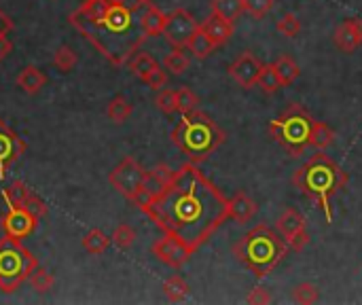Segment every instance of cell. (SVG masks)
<instances>
[{"instance_id": "9", "label": "cell", "mask_w": 362, "mask_h": 305, "mask_svg": "<svg viewBox=\"0 0 362 305\" xmlns=\"http://www.w3.org/2000/svg\"><path fill=\"white\" fill-rule=\"evenodd\" d=\"M199 28L197 20L187 11V9H174L168 20H166V28H163V36L166 41L174 47V49H185L189 39L193 36V32Z\"/></svg>"}, {"instance_id": "3", "label": "cell", "mask_w": 362, "mask_h": 305, "mask_svg": "<svg viewBox=\"0 0 362 305\" xmlns=\"http://www.w3.org/2000/svg\"><path fill=\"white\" fill-rule=\"evenodd\" d=\"M293 184L305 197L314 199L320 206V210L324 212L326 221L333 223L330 199L347 184V174L330 157L314 155L293 174Z\"/></svg>"}, {"instance_id": "19", "label": "cell", "mask_w": 362, "mask_h": 305, "mask_svg": "<svg viewBox=\"0 0 362 305\" xmlns=\"http://www.w3.org/2000/svg\"><path fill=\"white\" fill-rule=\"evenodd\" d=\"M166 20H168V15L159 7H155L153 3L149 7H145V11L140 15V28L147 34V39L149 36H159L163 32V28H166Z\"/></svg>"}, {"instance_id": "21", "label": "cell", "mask_w": 362, "mask_h": 305, "mask_svg": "<svg viewBox=\"0 0 362 305\" xmlns=\"http://www.w3.org/2000/svg\"><path fill=\"white\" fill-rule=\"evenodd\" d=\"M187 49L197 57V60H206L208 55H212L214 53V49H216V45L210 41V36L201 30V26L193 32V36L189 39V43H187Z\"/></svg>"}, {"instance_id": "22", "label": "cell", "mask_w": 362, "mask_h": 305, "mask_svg": "<svg viewBox=\"0 0 362 305\" xmlns=\"http://www.w3.org/2000/svg\"><path fill=\"white\" fill-rule=\"evenodd\" d=\"M210 9L216 15H220L229 22H235L241 13H244V0H212Z\"/></svg>"}, {"instance_id": "20", "label": "cell", "mask_w": 362, "mask_h": 305, "mask_svg": "<svg viewBox=\"0 0 362 305\" xmlns=\"http://www.w3.org/2000/svg\"><path fill=\"white\" fill-rule=\"evenodd\" d=\"M18 85H20L26 93L34 95V93H39V91L47 85V76H45V72L39 70L36 66H26V68L18 74Z\"/></svg>"}, {"instance_id": "2", "label": "cell", "mask_w": 362, "mask_h": 305, "mask_svg": "<svg viewBox=\"0 0 362 305\" xmlns=\"http://www.w3.org/2000/svg\"><path fill=\"white\" fill-rule=\"evenodd\" d=\"M110 64L123 66L147 41L140 24L136 26L134 13L110 5L102 20L74 26Z\"/></svg>"}, {"instance_id": "7", "label": "cell", "mask_w": 362, "mask_h": 305, "mask_svg": "<svg viewBox=\"0 0 362 305\" xmlns=\"http://www.w3.org/2000/svg\"><path fill=\"white\" fill-rule=\"evenodd\" d=\"M314 119L309 113L293 102V104L269 123V136L282 144L290 155H303L305 149L309 147V132H311Z\"/></svg>"}, {"instance_id": "43", "label": "cell", "mask_w": 362, "mask_h": 305, "mask_svg": "<svg viewBox=\"0 0 362 305\" xmlns=\"http://www.w3.org/2000/svg\"><path fill=\"white\" fill-rule=\"evenodd\" d=\"M13 30V22H11V18L0 9V32H11Z\"/></svg>"}, {"instance_id": "28", "label": "cell", "mask_w": 362, "mask_h": 305, "mask_svg": "<svg viewBox=\"0 0 362 305\" xmlns=\"http://www.w3.org/2000/svg\"><path fill=\"white\" fill-rule=\"evenodd\" d=\"M106 115L112 123H126L132 115V104L123 97V95H119L114 100H110V104L106 109Z\"/></svg>"}, {"instance_id": "27", "label": "cell", "mask_w": 362, "mask_h": 305, "mask_svg": "<svg viewBox=\"0 0 362 305\" xmlns=\"http://www.w3.org/2000/svg\"><path fill=\"white\" fill-rule=\"evenodd\" d=\"M81 244H83V248H85L89 255H102V252L108 250V246H110L112 242H110V238H108L104 231L91 229L89 233H85V238H83Z\"/></svg>"}, {"instance_id": "1", "label": "cell", "mask_w": 362, "mask_h": 305, "mask_svg": "<svg viewBox=\"0 0 362 305\" xmlns=\"http://www.w3.org/2000/svg\"><path fill=\"white\" fill-rule=\"evenodd\" d=\"M138 208L166 236L185 242L193 252L229 219V199L191 161L180 165L159 193L142 199Z\"/></svg>"}, {"instance_id": "41", "label": "cell", "mask_w": 362, "mask_h": 305, "mask_svg": "<svg viewBox=\"0 0 362 305\" xmlns=\"http://www.w3.org/2000/svg\"><path fill=\"white\" fill-rule=\"evenodd\" d=\"M166 81H168V76H166V72H163L159 66H157V68H155V70H153V72H151L147 79H145V83H147L151 89H157V91H159V89L166 85Z\"/></svg>"}, {"instance_id": "37", "label": "cell", "mask_w": 362, "mask_h": 305, "mask_svg": "<svg viewBox=\"0 0 362 305\" xmlns=\"http://www.w3.org/2000/svg\"><path fill=\"white\" fill-rule=\"evenodd\" d=\"M155 104L161 113L166 115H172L178 111V104H176V89H159L157 97H155Z\"/></svg>"}, {"instance_id": "14", "label": "cell", "mask_w": 362, "mask_h": 305, "mask_svg": "<svg viewBox=\"0 0 362 305\" xmlns=\"http://www.w3.org/2000/svg\"><path fill=\"white\" fill-rule=\"evenodd\" d=\"M151 252H153V257H157L163 265L174 267V269H180V267L191 259V255H193V250H191L185 242H180V240H176V238H172V236H166V238L157 240V242L153 244Z\"/></svg>"}, {"instance_id": "30", "label": "cell", "mask_w": 362, "mask_h": 305, "mask_svg": "<svg viewBox=\"0 0 362 305\" xmlns=\"http://www.w3.org/2000/svg\"><path fill=\"white\" fill-rule=\"evenodd\" d=\"M76 64H79V55L70 47H66V45L58 47V51L53 53V66L60 72H72Z\"/></svg>"}, {"instance_id": "38", "label": "cell", "mask_w": 362, "mask_h": 305, "mask_svg": "<svg viewBox=\"0 0 362 305\" xmlns=\"http://www.w3.org/2000/svg\"><path fill=\"white\" fill-rule=\"evenodd\" d=\"M276 28H278V32H282L284 36H288V39H295V36L301 32V22L297 20V15H293V13H286V15H282V18L278 20Z\"/></svg>"}, {"instance_id": "32", "label": "cell", "mask_w": 362, "mask_h": 305, "mask_svg": "<svg viewBox=\"0 0 362 305\" xmlns=\"http://www.w3.org/2000/svg\"><path fill=\"white\" fill-rule=\"evenodd\" d=\"M293 301L303 303V305L318 303V301H320V290H318V286H316V284H311V282L297 284V286L293 288Z\"/></svg>"}, {"instance_id": "33", "label": "cell", "mask_w": 362, "mask_h": 305, "mask_svg": "<svg viewBox=\"0 0 362 305\" xmlns=\"http://www.w3.org/2000/svg\"><path fill=\"white\" fill-rule=\"evenodd\" d=\"M110 242L119 248V250H128V248H132V244L136 242V231L130 227V225H119V227H114V231H112V236H110Z\"/></svg>"}, {"instance_id": "24", "label": "cell", "mask_w": 362, "mask_h": 305, "mask_svg": "<svg viewBox=\"0 0 362 305\" xmlns=\"http://www.w3.org/2000/svg\"><path fill=\"white\" fill-rule=\"evenodd\" d=\"M257 87L263 89L265 93H276V91H280L284 87L274 64H263L261 66V72L257 76Z\"/></svg>"}, {"instance_id": "25", "label": "cell", "mask_w": 362, "mask_h": 305, "mask_svg": "<svg viewBox=\"0 0 362 305\" xmlns=\"http://www.w3.org/2000/svg\"><path fill=\"white\" fill-rule=\"evenodd\" d=\"M274 66H276V72H278V76H280V81H282L284 87L290 85V83H295L299 79V74H301V68L297 66V62H293L290 55H280L274 62Z\"/></svg>"}, {"instance_id": "13", "label": "cell", "mask_w": 362, "mask_h": 305, "mask_svg": "<svg viewBox=\"0 0 362 305\" xmlns=\"http://www.w3.org/2000/svg\"><path fill=\"white\" fill-rule=\"evenodd\" d=\"M0 225H3L5 236L15 238V240H22V238H28V236L36 229L39 217L32 215V212L26 210V208L9 206V210L5 212L3 221H0Z\"/></svg>"}, {"instance_id": "12", "label": "cell", "mask_w": 362, "mask_h": 305, "mask_svg": "<svg viewBox=\"0 0 362 305\" xmlns=\"http://www.w3.org/2000/svg\"><path fill=\"white\" fill-rule=\"evenodd\" d=\"M3 197L7 201V206H20L30 210L32 215H36L39 219L47 217V203L32 191L28 189L22 180H15L11 187H7L3 191Z\"/></svg>"}, {"instance_id": "34", "label": "cell", "mask_w": 362, "mask_h": 305, "mask_svg": "<svg viewBox=\"0 0 362 305\" xmlns=\"http://www.w3.org/2000/svg\"><path fill=\"white\" fill-rule=\"evenodd\" d=\"M28 280H30L32 288H34L39 294H45V292H49V290L53 288V276H51L45 267H41V265L34 267V271L30 273Z\"/></svg>"}, {"instance_id": "35", "label": "cell", "mask_w": 362, "mask_h": 305, "mask_svg": "<svg viewBox=\"0 0 362 305\" xmlns=\"http://www.w3.org/2000/svg\"><path fill=\"white\" fill-rule=\"evenodd\" d=\"M176 104H178V113L187 115L197 109L199 97L189 87H180V89H176Z\"/></svg>"}, {"instance_id": "18", "label": "cell", "mask_w": 362, "mask_h": 305, "mask_svg": "<svg viewBox=\"0 0 362 305\" xmlns=\"http://www.w3.org/2000/svg\"><path fill=\"white\" fill-rule=\"evenodd\" d=\"M201 30L210 36V41L216 45V47H222L224 43H229V39L233 36V22L212 13L203 24H201Z\"/></svg>"}, {"instance_id": "10", "label": "cell", "mask_w": 362, "mask_h": 305, "mask_svg": "<svg viewBox=\"0 0 362 305\" xmlns=\"http://www.w3.org/2000/svg\"><path fill=\"white\" fill-rule=\"evenodd\" d=\"M278 231L286 240L288 248L295 252H301L309 244V233H307V223L303 215L295 208H286L280 219H278Z\"/></svg>"}, {"instance_id": "4", "label": "cell", "mask_w": 362, "mask_h": 305, "mask_svg": "<svg viewBox=\"0 0 362 305\" xmlns=\"http://www.w3.org/2000/svg\"><path fill=\"white\" fill-rule=\"evenodd\" d=\"M286 252V240L267 225H257L233 244L235 259L257 278H265L267 273H272L284 261Z\"/></svg>"}, {"instance_id": "42", "label": "cell", "mask_w": 362, "mask_h": 305, "mask_svg": "<svg viewBox=\"0 0 362 305\" xmlns=\"http://www.w3.org/2000/svg\"><path fill=\"white\" fill-rule=\"evenodd\" d=\"M13 51V43L9 41L7 32H0V62L7 60V55Z\"/></svg>"}, {"instance_id": "6", "label": "cell", "mask_w": 362, "mask_h": 305, "mask_svg": "<svg viewBox=\"0 0 362 305\" xmlns=\"http://www.w3.org/2000/svg\"><path fill=\"white\" fill-rule=\"evenodd\" d=\"M39 265L36 257L15 238L0 240V292H15Z\"/></svg>"}, {"instance_id": "8", "label": "cell", "mask_w": 362, "mask_h": 305, "mask_svg": "<svg viewBox=\"0 0 362 305\" xmlns=\"http://www.w3.org/2000/svg\"><path fill=\"white\" fill-rule=\"evenodd\" d=\"M147 178H149V172L142 168V163L136 157H126L108 174L110 187L114 191H119L123 197H128L130 201H134V203L145 193Z\"/></svg>"}, {"instance_id": "11", "label": "cell", "mask_w": 362, "mask_h": 305, "mask_svg": "<svg viewBox=\"0 0 362 305\" xmlns=\"http://www.w3.org/2000/svg\"><path fill=\"white\" fill-rule=\"evenodd\" d=\"M26 142L11 130V126L0 119V180L7 176L11 165L24 155Z\"/></svg>"}, {"instance_id": "31", "label": "cell", "mask_w": 362, "mask_h": 305, "mask_svg": "<svg viewBox=\"0 0 362 305\" xmlns=\"http://www.w3.org/2000/svg\"><path fill=\"white\" fill-rule=\"evenodd\" d=\"M189 66H191V60L187 57V53H182V49H174L172 53H168V55L163 57V68L170 70V72L176 74V76L182 74V72H187Z\"/></svg>"}, {"instance_id": "40", "label": "cell", "mask_w": 362, "mask_h": 305, "mask_svg": "<svg viewBox=\"0 0 362 305\" xmlns=\"http://www.w3.org/2000/svg\"><path fill=\"white\" fill-rule=\"evenodd\" d=\"M248 303H253V305H263V303H272V294L267 292V288H263V286H255L253 290H250V294H248V299H246Z\"/></svg>"}, {"instance_id": "36", "label": "cell", "mask_w": 362, "mask_h": 305, "mask_svg": "<svg viewBox=\"0 0 362 305\" xmlns=\"http://www.w3.org/2000/svg\"><path fill=\"white\" fill-rule=\"evenodd\" d=\"M276 0H244V11L250 13L255 20H263L272 13Z\"/></svg>"}, {"instance_id": "5", "label": "cell", "mask_w": 362, "mask_h": 305, "mask_svg": "<svg viewBox=\"0 0 362 305\" xmlns=\"http://www.w3.org/2000/svg\"><path fill=\"white\" fill-rule=\"evenodd\" d=\"M172 142L189 157L191 163H201L224 142V132L210 115L191 111L182 115L174 128Z\"/></svg>"}, {"instance_id": "29", "label": "cell", "mask_w": 362, "mask_h": 305, "mask_svg": "<svg viewBox=\"0 0 362 305\" xmlns=\"http://www.w3.org/2000/svg\"><path fill=\"white\" fill-rule=\"evenodd\" d=\"M189 284L180 278V276H172L163 282V294L172 301V303H178L182 299H187L189 294Z\"/></svg>"}, {"instance_id": "23", "label": "cell", "mask_w": 362, "mask_h": 305, "mask_svg": "<svg viewBox=\"0 0 362 305\" xmlns=\"http://www.w3.org/2000/svg\"><path fill=\"white\" fill-rule=\"evenodd\" d=\"M335 140V132L330 126H326L324 121H316L311 126V132H309V147L318 149V151H324L326 147H330Z\"/></svg>"}, {"instance_id": "17", "label": "cell", "mask_w": 362, "mask_h": 305, "mask_svg": "<svg viewBox=\"0 0 362 305\" xmlns=\"http://www.w3.org/2000/svg\"><path fill=\"white\" fill-rule=\"evenodd\" d=\"M257 210H259L257 201L253 197H248L246 193H235L229 199V219H233L239 225L250 223L255 219Z\"/></svg>"}, {"instance_id": "39", "label": "cell", "mask_w": 362, "mask_h": 305, "mask_svg": "<svg viewBox=\"0 0 362 305\" xmlns=\"http://www.w3.org/2000/svg\"><path fill=\"white\" fill-rule=\"evenodd\" d=\"M108 3H110V5H116V7H121V9H126V11L136 13V11H140V9L149 7V5H151V0H108Z\"/></svg>"}, {"instance_id": "16", "label": "cell", "mask_w": 362, "mask_h": 305, "mask_svg": "<svg viewBox=\"0 0 362 305\" xmlns=\"http://www.w3.org/2000/svg\"><path fill=\"white\" fill-rule=\"evenodd\" d=\"M333 41L343 53L356 51L362 45V20L351 18V20H345L343 24H339L333 34Z\"/></svg>"}, {"instance_id": "15", "label": "cell", "mask_w": 362, "mask_h": 305, "mask_svg": "<svg viewBox=\"0 0 362 305\" xmlns=\"http://www.w3.org/2000/svg\"><path fill=\"white\" fill-rule=\"evenodd\" d=\"M261 62L253 51H244L231 66H229V74L231 79L244 89H250L257 85V76L261 72Z\"/></svg>"}, {"instance_id": "26", "label": "cell", "mask_w": 362, "mask_h": 305, "mask_svg": "<svg viewBox=\"0 0 362 305\" xmlns=\"http://www.w3.org/2000/svg\"><path fill=\"white\" fill-rule=\"evenodd\" d=\"M157 66H159V64H157V60H155L151 53H138V51L132 55V62H130V70H132L140 81H145Z\"/></svg>"}]
</instances>
